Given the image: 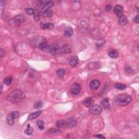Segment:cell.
Masks as SVG:
<instances>
[{
    "instance_id": "8d00e7d4",
    "label": "cell",
    "mask_w": 139,
    "mask_h": 139,
    "mask_svg": "<svg viewBox=\"0 0 139 139\" xmlns=\"http://www.w3.org/2000/svg\"><path fill=\"white\" fill-rule=\"evenodd\" d=\"M139 15H136V16H135V17L134 18V22H135L136 23H139Z\"/></svg>"
},
{
    "instance_id": "5bb4252c",
    "label": "cell",
    "mask_w": 139,
    "mask_h": 139,
    "mask_svg": "<svg viewBox=\"0 0 139 139\" xmlns=\"http://www.w3.org/2000/svg\"><path fill=\"white\" fill-rule=\"evenodd\" d=\"M123 7L120 5H116L114 8V13L117 16L120 17L123 15Z\"/></svg>"
},
{
    "instance_id": "74e56055",
    "label": "cell",
    "mask_w": 139,
    "mask_h": 139,
    "mask_svg": "<svg viewBox=\"0 0 139 139\" xmlns=\"http://www.w3.org/2000/svg\"><path fill=\"white\" fill-rule=\"evenodd\" d=\"M0 53H1V56H3V50H2V49H1V52H0Z\"/></svg>"
},
{
    "instance_id": "5b68a950",
    "label": "cell",
    "mask_w": 139,
    "mask_h": 139,
    "mask_svg": "<svg viewBox=\"0 0 139 139\" xmlns=\"http://www.w3.org/2000/svg\"><path fill=\"white\" fill-rule=\"evenodd\" d=\"M89 112L93 115H100L102 112V108L98 105H92L90 107Z\"/></svg>"
},
{
    "instance_id": "d6a6232c",
    "label": "cell",
    "mask_w": 139,
    "mask_h": 139,
    "mask_svg": "<svg viewBox=\"0 0 139 139\" xmlns=\"http://www.w3.org/2000/svg\"><path fill=\"white\" fill-rule=\"evenodd\" d=\"M59 132V130L56 129H55V128L51 129H50V130H49V131H48L49 133H56V132Z\"/></svg>"
},
{
    "instance_id": "6da1fadb",
    "label": "cell",
    "mask_w": 139,
    "mask_h": 139,
    "mask_svg": "<svg viewBox=\"0 0 139 139\" xmlns=\"http://www.w3.org/2000/svg\"><path fill=\"white\" fill-rule=\"evenodd\" d=\"M25 97V95L20 90H15L9 95H8L7 99L13 103H17L21 101Z\"/></svg>"
},
{
    "instance_id": "52a82bcc",
    "label": "cell",
    "mask_w": 139,
    "mask_h": 139,
    "mask_svg": "<svg viewBox=\"0 0 139 139\" xmlns=\"http://www.w3.org/2000/svg\"><path fill=\"white\" fill-rule=\"evenodd\" d=\"M72 48L71 46L70 45H66L63 46L58 50L59 52L61 53H70L72 52Z\"/></svg>"
},
{
    "instance_id": "f1b7e54d",
    "label": "cell",
    "mask_w": 139,
    "mask_h": 139,
    "mask_svg": "<svg viewBox=\"0 0 139 139\" xmlns=\"http://www.w3.org/2000/svg\"><path fill=\"white\" fill-rule=\"evenodd\" d=\"M43 102L42 101H39L37 103H35L34 105V108L35 109H39V108H41L43 106Z\"/></svg>"
},
{
    "instance_id": "e0dca14e",
    "label": "cell",
    "mask_w": 139,
    "mask_h": 139,
    "mask_svg": "<svg viewBox=\"0 0 139 139\" xmlns=\"http://www.w3.org/2000/svg\"><path fill=\"white\" fill-rule=\"evenodd\" d=\"M128 19L125 15H122L118 17V24L121 26H125L127 24Z\"/></svg>"
},
{
    "instance_id": "d4e9b609",
    "label": "cell",
    "mask_w": 139,
    "mask_h": 139,
    "mask_svg": "<svg viewBox=\"0 0 139 139\" xmlns=\"http://www.w3.org/2000/svg\"><path fill=\"white\" fill-rule=\"evenodd\" d=\"M65 72L66 71L64 69H59L57 71H56V74H57L59 77H63L64 76V75H65Z\"/></svg>"
},
{
    "instance_id": "cb8c5ba5",
    "label": "cell",
    "mask_w": 139,
    "mask_h": 139,
    "mask_svg": "<svg viewBox=\"0 0 139 139\" xmlns=\"http://www.w3.org/2000/svg\"><path fill=\"white\" fill-rule=\"evenodd\" d=\"M37 125L38 126V128L39 129L41 130H42L43 129H44V125H45V122L43 121L42 120H39L37 121Z\"/></svg>"
},
{
    "instance_id": "d6986e66",
    "label": "cell",
    "mask_w": 139,
    "mask_h": 139,
    "mask_svg": "<svg viewBox=\"0 0 139 139\" xmlns=\"http://www.w3.org/2000/svg\"><path fill=\"white\" fill-rule=\"evenodd\" d=\"M48 45L47 42H46V40L43 39L40 42L39 44L38 45V47L39 48L40 50H47L48 48Z\"/></svg>"
},
{
    "instance_id": "d590c367",
    "label": "cell",
    "mask_w": 139,
    "mask_h": 139,
    "mask_svg": "<svg viewBox=\"0 0 139 139\" xmlns=\"http://www.w3.org/2000/svg\"><path fill=\"white\" fill-rule=\"evenodd\" d=\"M111 9V6H110V5H107V6H106V7H105V11H107V12L110 11Z\"/></svg>"
},
{
    "instance_id": "277c9868",
    "label": "cell",
    "mask_w": 139,
    "mask_h": 139,
    "mask_svg": "<svg viewBox=\"0 0 139 139\" xmlns=\"http://www.w3.org/2000/svg\"><path fill=\"white\" fill-rule=\"evenodd\" d=\"M20 115L19 111H14L10 112L9 114L8 115L7 117V121L8 125H14V120L16 119L17 117H19Z\"/></svg>"
},
{
    "instance_id": "f546056e",
    "label": "cell",
    "mask_w": 139,
    "mask_h": 139,
    "mask_svg": "<svg viewBox=\"0 0 139 139\" xmlns=\"http://www.w3.org/2000/svg\"><path fill=\"white\" fill-rule=\"evenodd\" d=\"M125 71L126 72L129 73V74L132 73L133 72V69L131 68V67L129 66H125Z\"/></svg>"
},
{
    "instance_id": "603a6c76",
    "label": "cell",
    "mask_w": 139,
    "mask_h": 139,
    "mask_svg": "<svg viewBox=\"0 0 139 139\" xmlns=\"http://www.w3.org/2000/svg\"><path fill=\"white\" fill-rule=\"evenodd\" d=\"M108 55H109V56H110V57L112 58H116L118 56V55H118V52L117 51L115 50L110 51Z\"/></svg>"
},
{
    "instance_id": "83f0119b",
    "label": "cell",
    "mask_w": 139,
    "mask_h": 139,
    "mask_svg": "<svg viewBox=\"0 0 139 139\" xmlns=\"http://www.w3.org/2000/svg\"><path fill=\"white\" fill-rule=\"evenodd\" d=\"M44 14L46 17H51L53 16V12L52 9H49L44 13Z\"/></svg>"
},
{
    "instance_id": "ba28073f",
    "label": "cell",
    "mask_w": 139,
    "mask_h": 139,
    "mask_svg": "<svg viewBox=\"0 0 139 139\" xmlns=\"http://www.w3.org/2000/svg\"><path fill=\"white\" fill-rule=\"evenodd\" d=\"M100 85H101V83H100V82L99 81L97 80V79H94V80H92L90 82L89 86L92 90H96L99 88L100 87Z\"/></svg>"
},
{
    "instance_id": "44dd1931",
    "label": "cell",
    "mask_w": 139,
    "mask_h": 139,
    "mask_svg": "<svg viewBox=\"0 0 139 139\" xmlns=\"http://www.w3.org/2000/svg\"><path fill=\"white\" fill-rule=\"evenodd\" d=\"M34 132V129H33L29 124H28L27 126V128L25 130V134L27 135H31Z\"/></svg>"
},
{
    "instance_id": "4316f807",
    "label": "cell",
    "mask_w": 139,
    "mask_h": 139,
    "mask_svg": "<svg viewBox=\"0 0 139 139\" xmlns=\"http://www.w3.org/2000/svg\"><path fill=\"white\" fill-rule=\"evenodd\" d=\"M66 125V121L65 120H59L56 121V125L58 128H61L63 127L64 125Z\"/></svg>"
},
{
    "instance_id": "7402d4cb",
    "label": "cell",
    "mask_w": 139,
    "mask_h": 139,
    "mask_svg": "<svg viewBox=\"0 0 139 139\" xmlns=\"http://www.w3.org/2000/svg\"><path fill=\"white\" fill-rule=\"evenodd\" d=\"M114 86L115 89L120 90H123L127 88V85L122 83H116Z\"/></svg>"
},
{
    "instance_id": "2e32d148",
    "label": "cell",
    "mask_w": 139,
    "mask_h": 139,
    "mask_svg": "<svg viewBox=\"0 0 139 139\" xmlns=\"http://www.w3.org/2000/svg\"><path fill=\"white\" fill-rule=\"evenodd\" d=\"M101 105L105 109L109 110L110 109V105L109 104V101L108 98H105L103 99L101 101Z\"/></svg>"
},
{
    "instance_id": "30bf717a",
    "label": "cell",
    "mask_w": 139,
    "mask_h": 139,
    "mask_svg": "<svg viewBox=\"0 0 139 139\" xmlns=\"http://www.w3.org/2000/svg\"><path fill=\"white\" fill-rule=\"evenodd\" d=\"M73 34V28L71 27H67L64 29V37L66 38L71 37Z\"/></svg>"
},
{
    "instance_id": "ffe728a7",
    "label": "cell",
    "mask_w": 139,
    "mask_h": 139,
    "mask_svg": "<svg viewBox=\"0 0 139 139\" xmlns=\"http://www.w3.org/2000/svg\"><path fill=\"white\" fill-rule=\"evenodd\" d=\"M40 26L43 29H48L53 28L54 25L52 23H42L41 24Z\"/></svg>"
},
{
    "instance_id": "4dcf8cb0",
    "label": "cell",
    "mask_w": 139,
    "mask_h": 139,
    "mask_svg": "<svg viewBox=\"0 0 139 139\" xmlns=\"http://www.w3.org/2000/svg\"><path fill=\"white\" fill-rule=\"evenodd\" d=\"M105 42V41L103 40V39H100L99 40L98 42H97V43H96V45L97 47H101L102 46H103L104 45V43Z\"/></svg>"
},
{
    "instance_id": "9a60e30c",
    "label": "cell",
    "mask_w": 139,
    "mask_h": 139,
    "mask_svg": "<svg viewBox=\"0 0 139 139\" xmlns=\"http://www.w3.org/2000/svg\"><path fill=\"white\" fill-rule=\"evenodd\" d=\"M94 101L91 97H87L84 100L83 102V104L86 107H90L94 104Z\"/></svg>"
},
{
    "instance_id": "7c38bea8",
    "label": "cell",
    "mask_w": 139,
    "mask_h": 139,
    "mask_svg": "<svg viewBox=\"0 0 139 139\" xmlns=\"http://www.w3.org/2000/svg\"><path fill=\"white\" fill-rule=\"evenodd\" d=\"M53 6V2L52 1H48L46 2L43 4V7L41 9V13L42 14H44V13L49 9L50 8H51L52 6Z\"/></svg>"
},
{
    "instance_id": "1f68e13d",
    "label": "cell",
    "mask_w": 139,
    "mask_h": 139,
    "mask_svg": "<svg viewBox=\"0 0 139 139\" xmlns=\"http://www.w3.org/2000/svg\"><path fill=\"white\" fill-rule=\"evenodd\" d=\"M26 13L28 15H32L34 13V9L32 8H27L25 10Z\"/></svg>"
},
{
    "instance_id": "ac0fdd59",
    "label": "cell",
    "mask_w": 139,
    "mask_h": 139,
    "mask_svg": "<svg viewBox=\"0 0 139 139\" xmlns=\"http://www.w3.org/2000/svg\"><path fill=\"white\" fill-rule=\"evenodd\" d=\"M42 110H39V111H35L34 112H32V114H30L29 116H28V120H33L35 119L37 117H38L41 114H42Z\"/></svg>"
},
{
    "instance_id": "f35d334b",
    "label": "cell",
    "mask_w": 139,
    "mask_h": 139,
    "mask_svg": "<svg viewBox=\"0 0 139 139\" xmlns=\"http://www.w3.org/2000/svg\"><path fill=\"white\" fill-rule=\"evenodd\" d=\"M2 89H3V85H2V83H1V92L2 91Z\"/></svg>"
},
{
    "instance_id": "e575fe53",
    "label": "cell",
    "mask_w": 139,
    "mask_h": 139,
    "mask_svg": "<svg viewBox=\"0 0 139 139\" xmlns=\"http://www.w3.org/2000/svg\"><path fill=\"white\" fill-rule=\"evenodd\" d=\"M40 19V16H39V15L38 14H35L34 15V20H35L36 21H38Z\"/></svg>"
},
{
    "instance_id": "484cf974",
    "label": "cell",
    "mask_w": 139,
    "mask_h": 139,
    "mask_svg": "<svg viewBox=\"0 0 139 139\" xmlns=\"http://www.w3.org/2000/svg\"><path fill=\"white\" fill-rule=\"evenodd\" d=\"M12 76H9L6 77V78L4 79L3 80V82L7 86H9L11 85L12 82Z\"/></svg>"
},
{
    "instance_id": "8992f818",
    "label": "cell",
    "mask_w": 139,
    "mask_h": 139,
    "mask_svg": "<svg viewBox=\"0 0 139 139\" xmlns=\"http://www.w3.org/2000/svg\"><path fill=\"white\" fill-rule=\"evenodd\" d=\"M81 90V87L80 85L77 83H74L71 85V92L73 95H77L80 92Z\"/></svg>"
},
{
    "instance_id": "9c48e42d",
    "label": "cell",
    "mask_w": 139,
    "mask_h": 139,
    "mask_svg": "<svg viewBox=\"0 0 139 139\" xmlns=\"http://www.w3.org/2000/svg\"><path fill=\"white\" fill-rule=\"evenodd\" d=\"M77 125V121L75 118L72 117L69 118L68 120L66 121V127L68 128H72L75 127Z\"/></svg>"
},
{
    "instance_id": "4fadbf2b",
    "label": "cell",
    "mask_w": 139,
    "mask_h": 139,
    "mask_svg": "<svg viewBox=\"0 0 139 139\" xmlns=\"http://www.w3.org/2000/svg\"><path fill=\"white\" fill-rule=\"evenodd\" d=\"M79 62L78 58L77 56H73L71 58L70 60L69 63L70 65L72 67V68H76Z\"/></svg>"
},
{
    "instance_id": "8fae6325",
    "label": "cell",
    "mask_w": 139,
    "mask_h": 139,
    "mask_svg": "<svg viewBox=\"0 0 139 139\" xmlns=\"http://www.w3.org/2000/svg\"><path fill=\"white\" fill-rule=\"evenodd\" d=\"M59 49V48L58 45L56 44V43H54V44L48 46L47 50L48 51V52L51 53V54L55 55V54H56V53L58 51Z\"/></svg>"
},
{
    "instance_id": "7a4b0ae2",
    "label": "cell",
    "mask_w": 139,
    "mask_h": 139,
    "mask_svg": "<svg viewBox=\"0 0 139 139\" xmlns=\"http://www.w3.org/2000/svg\"><path fill=\"white\" fill-rule=\"evenodd\" d=\"M132 98L129 95L122 94H121L117 97L116 99V104L120 106H125V105L129 104L132 102Z\"/></svg>"
},
{
    "instance_id": "836d02e7",
    "label": "cell",
    "mask_w": 139,
    "mask_h": 139,
    "mask_svg": "<svg viewBox=\"0 0 139 139\" xmlns=\"http://www.w3.org/2000/svg\"><path fill=\"white\" fill-rule=\"evenodd\" d=\"M95 137H96L97 138H98V139H105V138L103 135H102L101 134H97L95 135Z\"/></svg>"
},
{
    "instance_id": "3957f363",
    "label": "cell",
    "mask_w": 139,
    "mask_h": 139,
    "mask_svg": "<svg viewBox=\"0 0 139 139\" xmlns=\"http://www.w3.org/2000/svg\"><path fill=\"white\" fill-rule=\"evenodd\" d=\"M25 20V17L23 15H17V16L14 17L13 19L9 20L8 22L9 25L12 26H17L24 22Z\"/></svg>"
}]
</instances>
